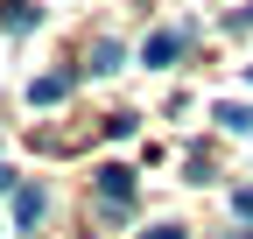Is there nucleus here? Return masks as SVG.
I'll return each mask as SVG.
<instances>
[{
  "label": "nucleus",
  "mask_w": 253,
  "mask_h": 239,
  "mask_svg": "<svg viewBox=\"0 0 253 239\" xmlns=\"http://www.w3.org/2000/svg\"><path fill=\"white\" fill-rule=\"evenodd\" d=\"M7 183H14V176H7V169H0V190H7Z\"/></svg>",
  "instance_id": "obj_10"
},
{
  "label": "nucleus",
  "mask_w": 253,
  "mask_h": 239,
  "mask_svg": "<svg viewBox=\"0 0 253 239\" xmlns=\"http://www.w3.org/2000/svg\"><path fill=\"white\" fill-rule=\"evenodd\" d=\"M63 92H71V71H49V78H36V84H28V99H36V106H56Z\"/></svg>",
  "instance_id": "obj_3"
},
{
  "label": "nucleus",
  "mask_w": 253,
  "mask_h": 239,
  "mask_svg": "<svg viewBox=\"0 0 253 239\" xmlns=\"http://www.w3.org/2000/svg\"><path fill=\"white\" fill-rule=\"evenodd\" d=\"M232 211H239V218L253 225V190H239V197H232Z\"/></svg>",
  "instance_id": "obj_8"
},
{
  "label": "nucleus",
  "mask_w": 253,
  "mask_h": 239,
  "mask_svg": "<svg viewBox=\"0 0 253 239\" xmlns=\"http://www.w3.org/2000/svg\"><path fill=\"white\" fill-rule=\"evenodd\" d=\"M183 42H190L183 28H155V36L141 42V64H148V71H162V64H176V56H183Z\"/></svg>",
  "instance_id": "obj_2"
},
{
  "label": "nucleus",
  "mask_w": 253,
  "mask_h": 239,
  "mask_svg": "<svg viewBox=\"0 0 253 239\" xmlns=\"http://www.w3.org/2000/svg\"><path fill=\"white\" fill-rule=\"evenodd\" d=\"M84 64H91V71H120V42H113V36H99V42H91V56H84Z\"/></svg>",
  "instance_id": "obj_6"
},
{
  "label": "nucleus",
  "mask_w": 253,
  "mask_h": 239,
  "mask_svg": "<svg viewBox=\"0 0 253 239\" xmlns=\"http://www.w3.org/2000/svg\"><path fill=\"white\" fill-rule=\"evenodd\" d=\"M91 183H99L106 211H126V204H134V169H126V162H106L99 176H91Z\"/></svg>",
  "instance_id": "obj_1"
},
{
  "label": "nucleus",
  "mask_w": 253,
  "mask_h": 239,
  "mask_svg": "<svg viewBox=\"0 0 253 239\" xmlns=\"http://www.w3.org/2000/svg\"><path fill=\"white\" fill-rule=\"evenodd\" d=\"M141 239H176V225H148V232H141Z\"/></svg>",
  "instance_id": "obj_9"
},
{
  "label": "nucleus",
  "mask_w": 253,
  "mask_h": 239,
  "mask_svg": "<svg viewBox=\"0 0 253 239\" xmlns=\"http://www.w3.org/2000/svg\"><path fill=\"white\" fill-rule=\"evenodd\" d=\"M211 120H218V127H232V134H253V106H239V99L211 106Z\"/></svg>",
  "instance_id": "obj_5"
},
{
  "label": "nucleus",
  "mask_w": 253,
  "mask_h": 239,
  "mask_svg": "<svg viewBox=\"0 0 253 239\" xmlns=\"http://www.w3.org/2000/svg\"><path fill=\"white\" fill-rule=\"evenodd\" d=\"M42 211H49V197H42L36 183H28V190H14V225H36Z\"/></svg>",
  "instance_id": "obj_4"
},
{
  "label": "nucleus",
  "mask_w": 253,
  "mask_h": 239,
  "mask_svg": "<svg viewBox=\"0 0 253 239\" xmlns=\"http://www.w3.org/2000/svg\"><path fill=\"white\" fill-rule=\"evenodd\" d=\"M0 21L7 28H36V7H28V0H0Z\"/></svg>",
  "instance_id": "obj_7"
}]
</instances>
